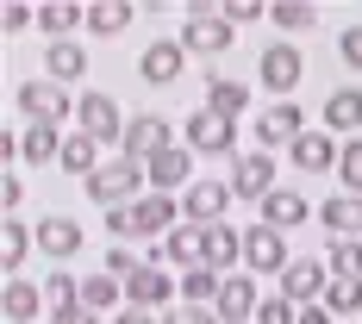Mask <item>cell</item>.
<instances>
[{
	"label": "cell",
	"mask_w": 362,
	"mask_h": 324,
	"mask_svg": "<svg viewBox=\"0 0 362 324\" xmlns=\"http://www.w3.org/2000/svg\"><path fill=\"white\" fill-rule=\"evenodd\" d=\"M81 193H88L100 212H119V206H132V200H144V193H150V175L138 169V162L112 156V162H100L94 175L81 181Z\"/></svg>",
	"instance_id": "1"
},
{
	"label": "cell",
	"mask_w": 362,
	"mask_h": 324,
	"mask_svg": "<svg viewBox=\"0 0 362 324\" xmlns=\"http://www.w3.org/2000/svg\"><path fill=\"white\" fill-rule=\"evenodd\" d=\"M75 107L81 100H69V88H57L50 75H32V81L13 88V112L25 125H63V119H75Z\"/></svg>",
	"instance_id": "2"
},
{
	"label": "cell",
	"mask_w": 362,
	"mask_h": 324,
	"mask_svg": "<svg viewBox=\"0 0 362 324\" xmlns=\"http://www.w3.org/2000/svg\"><path fill=\"white\" fill-rule=\"evenodd\" d=\"M181 50L187 56H225L231 50V37H238V25L218 13V6H187V19H181Z\"/></svg>",
	"instance_id": "3"
},
{
	"label": "cell",
	"mask_w": 362,
	"mask_h": 324,
	"mask_svg": "<svg viewBox=\"0 0 362 324\" xmlns=\"http://www.w3.org/2000/svg\"><path fill=\"white\" fill-rule=\"evenodd\" d=\"M125 125H132V119L119 112L112 94H100V88L81 94V107H75V131H88L100 150H119V144H125Z\"/></svg>",
	"instance_id": "4"
},
{
	"label": "cell",
	"mask_w": 362,
	"mask_h": 324,
	"mask_svg": "<svg viewBox=\"0 0 362 324\" xmlns=\"http://www.w3.org/2000/svg\"><path fill=\"white\" fill-rule=\"evenodd\" d=\"M181 138H175V125L163 119V112H138L132 125H125V144H119V156L125 162H138V169H150L163 150H175Z\"/></svg>",
	"instance_id": "5"
},
{
	"label": "cell",
	"mask_w": 362,
	"mask_h": 324,
	"mask_svg": "<svg viewBox=\"0 0 362 324\" xmlns=\"http://www.w3.org/2000/svg\"><path fill=\"white\" fill-rule=\"evenodd\" d=\"M181 144L194 150V156H231V150H238V125L218 119L213 107H200V112L181 119Z\"/></svg>",
	"instance_id": "6"
},
{
	"label": "cell",
	"mask_w": 362,
	"mask_h": 324,
	"mask_svg": "<svg viewBox=\"0 0 362 324\" xmlns=\"http://www.w3.org/2000/svg\"><path fill=\"white\" fill-rule=\"evenodd\" d=\"M288 268H293L288 237H281V231H269L262 218H256V224H244V275H275V281H281Z\"/></svg>",
	"instance_id": "7"
},
{
	"label": "cell",
	"mask_w": 362,
	"mask_h": 324,
	"mask_svg": "<svg viewBox=\"0 0 362 324\" xmlns=\"http://www.w3.org/2000/svg\"><path fill=\"white\" fill-rule=\"evenodd\" d=\"M281 169H275V156L269 150H250V156H231V200H250V206H262L275 187H281Z\"/></svg>",
	"instance_id": "8"
},
{
	"label": "cell",
	"mask_w": 362,
	"mask_h": 324,
	"mask_svg": "<svg viewBox=\"0 0 362 324\" xmlns=\"http://www.w3.org/2000/svg\"><path fill=\"white\" fill-rule=\"evenodd\" d=\"M256 69H262V88H269V94L293 100V88H300V75H306V56H300L293 37H275V44L256 56Z\"/></svg>",
	"instance_id": "9"
},
{
	"label": "cell",
	"mask_w": 362,
	"mask_h": 324,
	"mask_svg": "<svg viewBox=\"0 0 362 324\" xmlns=\"http://www.w3.org/2000/svg\"><path fill=\"white\" fill-rule=\"evenodd\" d=\"M175 293H181V275H169L163 262H144V268L125 281V306H138V312H169Z\"/></svg>",
	"instance_id": "10"
},
{
	"label": "cell",
	"mask_w": 362,
	"mask_h": 324,
	"mask_svg": "<svg viewBox=\"0 0 362 324\" xmlns=\"http://www.w3.org/2000/svg\"><path fill=\"white\" fill-rule=\"evenodd\" d=\"M300 138H306V112H300V100H275V107L256 119V144L269 150V156H275V150H293Z\"/></svg>",
	"instance_id": "11"
},
{
	"label": "cell",
	"mask_w": 362,
	"mask_h": 324,
	"mask_svg": "<svg viewBox=\"0 0 362 324\" xmlns=\"http://www.w3.org/2000/svg\"><path fill=\"white\" fill-rule=\"evenodd\" d=\"M200 244H206V224H187L181 218L175 231L163 237V244H144V262H163V268H200Z\"/></svg>",
	"instance_id": "12"
},
{
	"label": "cell",
	"mask_w": 362,
	"mask_h": 324,
	"mask_svg": "<svg viewBox=\"0 0 362 324\" xmlns=\"http://www.w3.org/2000/svg\"><path fill=\"white\" fill-rule=\"evenodd\" d=\"M213 312H218V324H256V312H262V293H256V275H225V287H218V299H213Z\"/></svg>",
	"instance_id": "13"
},
{
	"label": "cell",
	"mask_w": 362,
	"mask_h": 324,
	"mask_svg": "<svg viewBox=\"0 0 362 324\" xmlns=\"http://www.w3.org/2000/svg\"><path fill=\"white\" fill-rule=\"evenodd\" d=\"M325 287H331L325 256H293V268L281 275V299H293V306H319Z\"/></svg>",
	"instance_id": "14"
},
{
	"label": "cell",
	"mask_w": 362,
	"mask_h": 324,
	"mask_svg": "<svg viewBox=\"0 0 362 324\" xmlns=\"http://www.w3.org/2000/svg\"><path fill=\"white\" fill-rule=\"evenodd\" d=\"M144 175H150V193H169V200H181V193H187V187L200 181V175H194V150H187V144L163 150V156L150 162Z\"/></svg>",
	"instance_id": "15"
},
{
	"label": "cell",
	"mask_w": 362,
	"mask_h": 324,
	"mask_svg": "<svg viewBox=\"0 0 362 324\" xmlns=\"http://www.w3.org/2000/svg\"><path fill=\"white\" fill-rule=\"evenodd\" d=\"M181 69H187L181 37H156V44H144V56H138V81H150V88H175Z\"/></svg>",
	"instance_id": "16"
},
{
	"label": "cell",
	"mask_w": 362,
	"mask_h": 324,
	"mask_svg": "<svg viewBox=\"0 0 362 324\" xmlns=\"http://www.w3.org/2000/svg\"><path fill=\"white\" fill-rule=\"evenodd\" d=\"M132 224H138L144 244H163V237L181 224V200H169V193H144V200H132Z\"/></svg>",
	"instance_id": "17"
},
{
	"label": "cell",
	"mask_w": 362,
	"mask_h": 324,
	"mask_svg": "<svg viewBox=\"0 0 362 324\" xmlns=\"http://www.w3.org/2000/svg\"><path fill=\"white\" fill-rule=\"evenodd\" d=\"M225 206H231V181H194L181 193V218L187 224H225Z\"/></svg>",
	"instance_id": "18"
},
{
	"label": "cell",
	"mask_w": 362,
	"mask_h": 324,
	"mask_svg": "<svg viewBox=\"0 0 362 324\" xmlns=\"http://www.w3.org/2000/svg\"><path fill=\"white\" fill-rule=\"evenodd\" d=\"M200 268H213V275H238V268H244V231H238V224H206Z\"/></svg>",
	"instance_id": "19"
},
{
	"label": "cell",
	"mask_w": 362,
	"mask_h": 324,
	"mask_svg": "<svg viewBox=\"0 0 362 324\" xmlns=\"http://www.w3.org/2000/svg\"><path fill=\"white\" fill-rule=\"evenodd\" d=\"M44 318L50 324H81L88 318V306H81V281L75 275H44Z\"/></svg>",
	"instance_id": "20"
},
{
	"label": "cell",
	"mask_w": 362,
	"mask_h": 324,
	"mask_svg": "<svg viewBox=\"0 0 362 324\" xmlns=\"http://www.w3.org/2000/svg\"><path fill=\"white\" fill-rule=\"evenodd\" d=\"M319 119H325L331 138H344V144H350V138L362 131V88H356V81H350V88H331V94H325V112H319Z\"/></svg>",
	"instance_id": "21"
},
{
	"label": "cell",
	"mask_w": 362,
	"mask_h": 324,
	"mask_svg": "<svg viewBox=\"0 0 362 324\" xmlns=\"http://www.w3.org/2000/svg\"><path fill=\"white\" fill-rule=\"evenodd\" d=\"M337 156H344V144L319 125V131H306V138L293 144V169H300V175H337Z\"/></svg>",
	"instance_id": "22"
},
{
	"label": "cell",
	"mask_w": 362,
	"mask_h": 324,
	"mask_svg": "<svg viewBox=\"0 0 362 324\" xmlns=\"http://www.w3.org/2000/svg\"><path fill=\"white\" fill-rule=\"evenodd\" d=\"M44 312V287H32L25 275H6V287H0V318L6 324H37Z\"/></svg>",
	"instance_id": "23"
},
{
	"label": "cell",
	"mask_w": 362,
	"mask_h": 324,
	"mask_svg": "<svg viewBox=\"0 0 362 324\" xmlns=\"http://www.w3.org/2000/svg\"><path fill=\"white\" fill-rule=\"evenodd\" d=\"M37 250L50 256V262H69V256L81 250V224L63 218V212H44L37 218Z\"/></svg>",
	"instance_id": "24"
},
{
	"label": "cell",
	"mask_w": 362,
	"mask_h": 324,
	"mask_svg": "<svg viewBox=\"0 0 362 324\" xmlns=\"http://www.w3.org/2000/svg\"><path fill=\"white\" fill-rule=\"evenodd\" d=\"M256 212H262V224H269V231H281V237H288L293 224H306V218H313V206H306L293 187H275V193H269Z\"/></svg>",
	"instance_id": "25"
},
{
	"label": "cell",
	"mask_w": 362,
	"mask_h": 324,
	"mask_svg": "<svg viewBox=\"0 0 362 324\" xmlns=\"http://www.w3.org/2000/svg\"><path fill=\"white\" fill-rule=\"evenodd\" d=\"M206 107L218 112V119H244L250 112V81H231V75H206Z\"/></svg>",
	"instance_id": "26"
},
{
	"label": "cell",
	"mask_w": 362,
	"mask_h": 324,
	"mask_svg": "<svg viewBox=\"0 0 362 324\" xmlns=\"http://www.w3.org/2000/svg\"><path fill=\"white\" fill-rule=\"evenodd\" d=\"M44 75H50L57 88L81 81V75H88V50H81L75 37H63V44H44Z\"/></svg>",
	"instance_id": "27"
},
{
	"label": "cell",
	"mask_w": 362,
	"mask_h": 324,
	"mask_svg": "<svg viewBox=\"0 0 362 324\" xmlns=\"http://www.w3.org/2000/svg\"><path fill=\"white\" fill-rule=\"evenodd\" d=\"M319 224L331 237H362V193H331L319 206Z\"/></svg>",
	"instance_id": "28"
},
{
	"label": "cell",
	"mask_w": 362,
	"mask_h": 324,
	"mask_svg": "<svg viewBox=\"0 0 362 324\" xmlns=\"http://www.w3.org/2000/svg\"><path fill=\"white\" fill-rule=\"evenodd\" d=\"M57 156H63V125H25V131H19V162L44 169V162H57Z\"/></svg>",
	"instance_id": "29"
},
{
	"label": "cell",
	"mask_w": 362,
	"mask_h": 324,
	"mask_svg": "<svg viewBox=\"0 0 362 324\" xmlns=\"http://www.w3.org/2000/svg\"><path fill=\"white\" fill-rule=\"evenodd\" d=\"M32 244H37V224H25V218H0V262H6V275L25 268Z\"/></svg>",
	"instance_id": "30"
},
{
	"label": "cell",
	"mask_w": 362,
	"mask_h": 324,
	"mask_svg": "<svg viewBox=\"0 0 362 324\" xmlns=\"http://www.w3.org/2000/svg\"><path fill=\"white\" fill-rule=\"evenodd\" d=\"M81 306L88 312H125V281L119 275H107V268H94V275H81Z\"/></svg>",
	"instance_id": "31"
},
{
	"label": "cell",
	"mask_w": 362,
	"mask_h": 324,
	"mask_svg": "<svg viewBox=\"0 0 362 324\" xmlns=\"http://www.w3.org/2000/svg\"><path fill=\"white\" fill-rule=\"evenodd\" d=\"M269 25L288 32V37H300V32L319 25V6H313V0H269Z\"/></svg>",
	"instance_id": "32"
},
{
	"label": "cell",
	"mask_w": 362,
	"mask_h": 324,
	"mask_svg": "<svg viewBox=\"0 0 362 324\" xmlns=\"http://www.w3.org/2000/svg\"><path fill=\"white\" fill-rule=\"evenodd\" d=\"M37 25H44V37H50V44H63L75 25H88V6H69V0H44V6H37Z\"/></svg>",
	"instance_id": "33"
},
{
	"label": "cell",
	"mask_w": 362,
	"mask_h": 324,
	"mask_svg": "<svg viewBox=\"0 0 362 324\" xmlns=\"http://www.w3.org/2000/svg\"><path fill=\"white\" fill-rule=\"evenodd\" d=\"M132 19H138L132 0H94V6H88V32H94V37H119Z\"/></svg>",
	"instance_id": "34"
},
{
	"label": "cell",
	"mask_w": 362,
	"mask_h": 324,
	"mask_svg": "<svg viewBox=\"0 0 362 324\" xmlns=\"http://www.w3.org/2000/svg\"><path fill=\"white\" fill-rule=\"evenodd\" d=\"M57 162H63V169H69L75 181H88L94 169H100V144H94L88 131H69V138H63V156H57Z\"/></svg>",
	"instance_id": "35"
},
{
	"label": "cell",
	"mask_w": 362,
	"mask_h": 324,
	"mask_svg": "<svg viewBox=\"0 0 362 324\" xmlns=\"http://www.w3.org/2000/svg\"><path fill=\"white\" fill-rule=\"evenodd\" d=\"M325 268L337 281H362V237H331L325 244Z\"/></svg>",
	"instance_id": "36"
},
{
	"label": "cell",
	"mask_w": 362,
	"mask_h": 324,
	"mask_svg": "<svg viewBox=\"0 0 362 324\" xmlns=\"http://www.w3.org/2000/svg\"><path fill=\"white\" fill-rule=\"evenodd\" d=\"M218 287H225V275H213V268H187V275H181V306H206V312H213Z\"/></svg>",
	"instance_id": "37"
},
{
	"label": "cell",
	"mask_w": 362,
	"mask_h": 324,
	"mask_svg": "<svg viewBox=\"0 0 362 324\" xmlns=\"http://www.w3.org/2000/svg\"><path fill=\"white\" fill-rule=\"evenodd\" d=\"M319 306H325L331 318H356L362 312V281H337V275H331V287H325Z\"/></svg>",
	"instance_id": "38"
},
{
	"label": "cell",
	"mask_w": 362,
	"mask_h": 324,
	"mask_svg": "<svg viewBox=\"0 0 362 324\" xmlns=\"http://www.w3.org/2000/svg\"><path fill=\"white\" fill-rule=\"evenodd\" d=\"M337 175H344V193H362V138H350V144H344Z\"/></svg>",
	"instance_id": "39"
},
{
	"label": "cell",
	"mask_w": 362,
	"mask_h": 324,
	"mask_svg": "<svg viewBox=\"0 0 362 324\" xmlns=\"http://www.w3.org/2000/svg\"><path fill=\"white\" fill-rule=\"evenodd\" d=\"M138 268H144V256L132 250V244H112V250H107V275H119V281H132Z\"/></svg>",
	"instance_id": "40"
},
{
	"label": "cell",
	"mask_w": 362,
	"mask_h": 324,
	"mask_svg": "<svg viewBox=\"0 0 362 324\" xmlns=\"http://www.w3.org/2000/svg\"><path fill=\"white\" fill-rule=\"evenodd\" d=\"M293 318H300V306L281 299V293H269V299H262V312H256V324H293Z\"/></svg>",
	"instance_id": "41"
},
{
	"label": "cell",
	"mask_w": 362,
	"mask_h": 324,
	"mask_svg": "<svg viewBox=\"0 0 362 324\" xmlns=\"http://www.w3.org/2000/svg\"><path fill=\"white\" fill-rule=\"evenodd\" d=\"M218 13H225L231 25H250V19H269V6H262V0H225Z\"/></svg>",
	"instance_id": "42"
},
{
	"label": "cell",
	"mask_w": 362,
	"mask_h": 324,
	"mask_svg": "<svg viewBox=\"0 0 362 324\" xmlns=\"http://www.w3.org/2000/svg\"><path fill=\"white\" fill-rule=\"evenodd\" d=\"M337 56H344V69H362V25H344V37H337Z\"/></svg>",
	"instance_id": "43"
},
{
	"label": "cell",
	"mask_w": 362,
	"mask_h": 324,
	"mask_svg": "<svg viewBox=\"0 0 362 324\" xmlns=\"http://www.w3.org/2000/svg\"><path fill=\"white\" fill-rule=\"evenodd\" d=\"M25 25H37V6H25V0H13V6L0 13V32H25Z\"/></svg>",
	"instance_id": "44"
},
{
	"label": "cell",
	"mask_w": 362,
	"mask_h": 324,
	"mask_svg": "<svg viewBox=\"0 0 362 324\" xmlns=\"http://www.w3.org/2000/svg\"><path fill=\"white\" fill-rule=\"evenodd\" d=\"M19 200H25V181L6 169V181H0V206H6V218H19Z\"/></svg>",
	"instance_id": "45"
},
{
	"label": "cell",
	"mask_w": 362,
	"mask_h": 324,
	"mask_svg": "<svg viewBox=\"0 0 362 324\" xmlns=\"http://www.w3.org/2000/svg\"><path fill=\"white\" fill-rule=\"evenodd\" d=\"M163 324H218V312H206V306H181V312H163Z\"/></svg>",
	"instance_id": "46"
},
{
	"label": "cell",
	"mask_w": 362,
	"mask_h": 324,
	"mask_svg": "<svg viewBox=\"0 0 362 324\" xmlns=\"http://www.w3.org/2000/svg\"><path fill=\"white\" fill-rule=\"evenodd\" d=\"M112 324H163V312H138V306H125Z\"/></svg>",
	"instance_id": "47"
},
{
	"label": "cell",
	"mask_w": 362,
	"mask_h": 324,
	"mask_svg": "<svg viewBox=\"0 0 362 324\" xmlns=\"http://www.w3.org/2000/svg\"><path fill=\"white\" fill-rule=\"evenodd\" d=\"M293 324H331V312H325V306H300V318H293Z\"/></svg>",
	"instance_id": "48"
},
{
	"label": "cell",
	"mask_w": 362,
	"mask_h": 324,
	"mask_svg": "<svg viewBox=\"0 0 362 324\" xmlns=\"http://www.w3.org/2000/svg\"><path fill=\"white\" fill-rule=\"evenodd\" d=\"M81 324H100V318H94V312H88V318H81Z\"/></svg>",
	"instance_id": "49"
}]
</instances>
